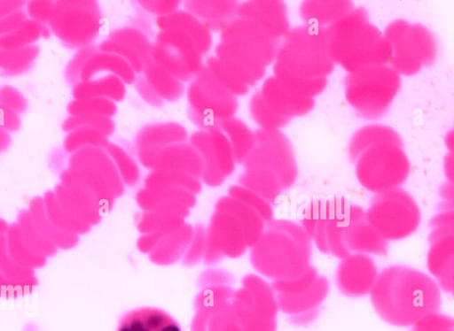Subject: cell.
Masks as SVG:
<instances>
[{"label":"cell","instance_id":"obj_38","mask_svg":"<svg viewBox=\"0 0 454 331\" xmlns=\"http://www.w3.org/2000/svg\"><path fill=\"white\" fill-rule=\"evenodd\" d=\"M205 65L217 81L235 96L247 93L249 87L240 74L229 64L215 57H210Z\"/></svg>","mask_w":454,"mask_h":331},{"label":"cell","instance_id":"obj_43","mask_svg":"<svg viewBox=\"0 0 454 331\" xmlns=\"http://www.w3.org/2000/svg\"><path fill=\"white\" fill-rule=\"evenodd\" d=\"M43 201L47 219L57 228L75 235L84 231V225L74 221L61 211L53 190L46 191L43 196Z\"/></svg>","mask_w":454,"mask_h":331},{"label":"cell","instance_id":"obj_57","mask_svg":"<svg viewBox=\"0 0 454 331\" xmlns=\"http://www.w3.org/2000/svg\"><path fill=\"white\" fill-rule=\"evenodd\" d=\"M444 170H445V174L449 179V181L453 183V156H452V152H450L445 158Z\"/></svg>","mask_w":454,"mask_h":331},{"label":"cell","instance_id":"obj_12","mask_svg":"<svg viewBox=\"0 0 454 331\" xmlns=\"http://www.w3.org/2000/svg\"><path fill=\"white\" fill-rule=\"evenodd\" d=\"M150 57L182 82L192 79L203 66L202 54L194 42L178 29L160 30L152 43Z\"/></svg>","mask_w":454,"mask_h":331},{"label":"cell","instance_id":"obj_25","mask_svg":"<svg viewBox=\"0 0 454 331\" xmlns=\"http://www.w3.org/2000/svg\"><path fill=\"white\" fill-rule=\"evenodd\" d=\"M354 8L349 0H306L300 6V15L305 24L327 27Z\"/></svg>","mask_w":454,"mask_h":331},{"label":"cell","instance_id":"obj_16","mask_svg":"<svg viewBox=\"0 0 454 331\" xmlns=\"http://www.w3.org/2000/svg\"><path fill=\"white\" fill-rule=\"evenodd\" d=\"M378 274L377 266L369 255L349 253L340 258L335 272V283L346 296H364L370 294Z\"/></svg>","mask_w":454,"mask_h":331},{"label":"cell","instance_id":"obj_40","mask_svg":"<svg viewBox=\"0 0 454 331\" xmlns=\"http://www.w3.org/2000/svg\"><path fill=\"white\" fill-rule=\"evenodd\" d=\"M249 110L254 120L262 129L280 130L289 122V119L281 117L271 109L260 91L255 92L251 97Z\"/></svg>","mask_w":454,"mask_h":331},{"label":"cell","instance_id":"obj_31","mask_svg":"<svg viewBox=\"0 0 454 331\" xmlns=\"http://www.w3.org/2000/svg\"><path fill=\"white\" fill-rule=\"evenodd\" d=\"M35 227L49 241L56 245L58 249L67 250L75 245L77 236L75 234L67 233L57 228L47 219L43 196L33 197L28 209Z\"/></svg>","mask_w":454,"mask_h":331},{"label":"cell","instance_id":"obj_22","mask_svg":"<svg viewBox=\"0 0 454 331\" xmlns=\"http://www.w3.org/2000/svg\"><path fill=\"white\" fill-rule=\"evenodd\" d=\"M184 9L210 31H222L237 17L236 1H185Z\"/></svg>","mask_w":454,"mask_h":331},{"label":"cell","instance_id":"obj_27","mask_svg":"<svg viewBox=\"0 0 454 331\" xmlns=\"http://www.w3.org/2000/svg\"><path fill=\"white\" fill-rule=\"evenodd\" d=\"M380 143H392L403 146L398 133L392 127L372 124L358 129L348 143V156L352 162L365 150Z\"/></svg>","mask_w":454,"mask_h":331},{"label":"cell","instance_id":"obj_23","mask_svg":"<svg viewBox=\"0 0 454 331\" xmlns=\"http://www.w3.org/2000/svg\"><path fill=\"white\" fill-rule=\"evenodd\" d=\"M117 331H182L178 323L167 312L157 308L144 307L126 313Z\"/></svg>","mask_w":454,"mask_h":331},{"label":"cell","instance_id":"obj_34","mask_svg":"<svg viewBox=\"0 0 454 331\" xmlns=\"http://www.w3.org/2000/svg\"><path fill=\"white\" fill-rule=\"evenodd\" d=\"M39 53L40 49L35 44L16 49H0L1 73L4 76H17L27 72Z\"/></svg>","mask_w":454,"mask_h":331},{"label":"cell","instance_id":"obj_10","mask_svg":"<svg viewBox=\"0 0 454 331\" xmlns=\"http://www.w3.org/2000/svg\"><path fill=\"white\" fill-rule=\"evenodd\" d=\"M190 83L187 98L188 116L202 129L217 127L232 118L238 109V100L224 89L212 73L203 65Z\"/></svg>","mask_w":454,"mask_h":331},{"label":"cell","instance_id":"obj_45","mask_svg":"<svg viewBox=\"0 0 454 331\" xmlns=\"http://www.w3.org/2000/svg\"><path fill=\"white\" fill-rule=\"evenodd\" d=\"M0 274L8 280L27 281L35 277V269L16 264L6 250L5 234H0Z\"/></svg>","mask_w":454,"mask_h":331},{"label":"cell","instance_id":"obj_55","mask_svg":"<svg viewBox=\"0 0 454 331\" xmlns=\"http://www.w3.org/2000/svg\"><path fill=\"white\" fill-rule=\"evenodd\" d=\"M26 4L24 0H0V18L22 10Z\"/></svg>","mask_w":454,"mask_h":331},{"label":"cell","instance_id":"obj_3","mask_svg":"<svg viewBox=\"0 0 454 331\" xmlns=\"http://www.w3.org/2000/svg\"><path fill=\"white\" fill-rule=\"evenodd\" d=\"M311 242L300 224L289 219L274 221L259 250L261 267L276 281L300 276L310 266Z\"/></svg>","mask_w":454,"mask_h":331},{"label":"cell","instance_id":"obj_14","mask_svg":"<svg viewBox=\"0 0 454 331\" xmlns=\"http://www.w3.org/2000/svg\"><path fill=\"white\" fill-rule=\"evenodd\" d=\"M221 40L240 46L265 67L275 60L279 45L257 23L238 16L221 31Z\"/></svg>","mask_w":454,"mask_h":331},{"label":"cell","instance_id":"obj_24","mask_svg":"<svg viewBox=\"0 0 454 331\" xmlns=\"http://www.w3.org/2000/svg\"><path fill=\"white\" fill-rule=\"evenodd\" d=\"M160 30L178 29L187 34L194 42L200 53L206 54L212 45L210 31L190 12L176 11L165 16L157 17Z\"/></svg>","mask_w":454,"mask_h":331},{"label":"cell","instance_id":"obj_58","mask_svg":"<svg viewBox=\"0 0 454 331\" xmlns=\"http://www.w3.org/2000/svg\"><path fill=\"white\" fill-rule=\"evenodd\" d=\"M12 139L9 133L0 127V153L9 148Z\"/></svg>","mask_w":454,"mask_h":331},{"label":"cell","instance_id":"obj_53","mask_svg":"<svg viewBox=\"0 0 454 331\" xmlns=\"http://www.w3.org/2000/svg\"><path fill=\"white\" fill-rule=\"evenodd\" d=\"M27 19L23 10L0 18V37L6 35L19 27Z\"/></svg>","mask_w":454,"mask_h":331},{"label":"cell","instance_id":"obj_19","mask_svg":"<svg viewBox=\"0 0 454 331\" xmlns=\"http://www.w3.org/2000/svg\"><path fill=\"white\" fill-rule=\"evenodd\" d=\"M237 16L254 21L277 42L290 30L286 6L281 0L244 2L238 6Z\"/></svg>","mask_w":454,"mask_h":331},{"label":"cell","instance_id":"obj_39","mask_svg":"<svg viewBox=\"0 0 454 331\" xmlns=\"http://www.w3.org/2000/svg\"><path fill=\"white\" fill-rule=\"evenodd\" d=\"M107 39L130 50L146 64L151 59L152 43H150L147 36L136 27H126L115 29Z\"/></svg>","mask_w":454,"mask_h":331},{"label":"cell","instance_id":"obj_6","mask_svg":"<svg viewBox=\"0 0 454 331\" xmlns=\"http://www.w3.org/2000/svg\"><path fill=\"white\" fill-rule=\"evenodd\" d=\"M383 35L392 51L388 65L399 75H414L436 59V39L421 24L396 19L387 25Z\"/></svg>","mask_w":454,"mask_h":331},{"label":"cell","instance_id":"obj_15","mask_svg":"<svg viewBox=\"0 0 454 331\" xmlns=\"http://www.w3.org/2000/svg\"><path fill=\"white\" fill-rule=\"evenodd\" d=\"M427 266L440 289L454 290V226L430 227Z\"/></svg>","mask_w":454,"mask_h":331},{"label":"cell","instance_id":"obj_17","mask_svg":"<svg viewBox=\"0 0 454 331\" xmlns=\"http://www.w3.org/2000/svg\"><path fill=\"white\" fill-rule=\"evenodd\" d=\"M342 243L348 253L387 255L388 242L366 219L364 210L354 204Z\"/></svg>","mask_w":454,"mask_h":331},{"label":"cell","instance_id":"obj_46","mask_svg":"<svg viewBox=\"0 0 454 331\" xmlns=\"http://www.w3.org/2000/svg\"><path fill=\"white\" fill-rule=\"evenodd\" d=\"M318 274L317 268L310 265L308 269L298 277L290 280L275 281L274 289L280 295L295 293L312 285Z\"/></svg>","mask_w":454,"mask_h":331},{"label":"cell","instance_id":"obj_26","mask_svg":"<svg viewBox=\"0 0 454 331\" xmlns=\"http://www.w3.org/2000/svg\"><path fill=\"white\" fill-rule=\"evenodd\" d=\"M102 72H108L119 77L126 84H131L136 80L135 72L123 58L98 50L82 67L80 81L90 80L95 74Z\"/></svg>","mask_w":454,"mask_h":331},{"label":"cell","instance_id":"obj_41","mask_svg":"<svg viewBox=\"0 0 454 331\" xmlns=\"http://www.w3.org/2000/svg\"><path fill=\"white\" fill-rule=\"evenodd\" d=\"M109 140L103 133L91 128H77L67 133L64 139V150L73 153L84 147L106 148Z\"/></svg>","mask_w":454,"mask_h":331},{"label":"cell","instance_id":"obj_54","mask_svg":"<svg viewBox=\"0 0 454 331\" xmlns=\"http://www.w3.org/2000/svg\"><path fill=\"white\" fill-rule=\"evenodd\" d=\"M21 119L18 113L0 104V127L6 132H15L20 129Z\"/></svg>","mask_w":454,"mask_h":331},{"label":"cell","instance_id":"obj_49","mask_svg":"<svg viewBox=\"0 0 454 331\" xmlns=\"http://www.w3.org/2000/svg\"><path fill=\"white\" fill-rule=\"evenodd\" d=\"M0 104L18 114L25 112L28 106L27 101L23 94L11 85L0 87Z\"/></svg>","mask_w":454,"mask_h":331},{"label":"cell","instance_id":"obj_33","mask_svg":"<svg viewBox=\"0 0 454 331\" xmlns=\"http://www.w3.org/2000/svg\"><path fill=\"white\" fill-rule=\"evenodd\" d=\"M275 79L289 93L301 98L314 99L327 85V78L308 79L292 75L274 64Z\"/></svg>","mask_w":454,"mask_h":331},{"label":"cell","instance_id":"obj_48","mask_svg":"<svg viewBox=\"0 0 454 331\" xmlns=\"http://www.w3.org/2000/svg\"><path fill=\"white\" fill-rule=\"evenodd\" d=\"M38 285L36 277L27 281H12L0 274V296L17 298L31 294Z\"/></svg>","mask_w":454,"mask_h":331},{"label":"cell","instance_id":"obj_1","mask_svg":"<svg viewBox=\"0 0 454 331\" xmlns=\"http://www.w3.org/2000/svg\"><path fill=\"white\" fill-rule=\"evenodd\" d=\"M372 303L386 320L406 325L435 312L441 289L426 273L405 265L381 270L370 292Z\"/></svg>","mask_w":454,"mask_h":331},{"label":"cell","instance_id":"obj_2","mask_svg":"<svg viewBox=\"0 0 454 331\" xmlns=\"http://www.w3.org/2000/svg\"><path fill=\"white\" fill-rule=\"evenodd\" d=\"M328 52L333 64L347 72L389 65L391 47L383 33L369 20L364 7L352 9L326 27Z\"/></svg>","mask_w":454,"mask_h":331},{"label":"cell","instance_id":"obj_9","mask_svg":"<svg viewBox=\"0 0 454 331\" xmlns=\"http://www.w3.org/2000/svg\"><path fill=\"white\" fill-rule=\"evenodd\" d=\"M50 30L70 49H80L97 38L102 26V15L97 1H54L48 21Z\"/></svg>","mask_w":454,"mask_h":331},{"label":"cell","instance_id":"obj_11","mask_svg":"<svg viewBox=\"0 0 454 331\" xmlns=\"http://www.w3.org/2000/svg\"><path fill=\"white\" fill-rule=\"evenodd\" d=\"M254 144L247 156L254 168L273 173L283 189H290L297 180L298 166L289 138L280 130L259 128L254 132Z\"/></svg>","mask_w":454,"mask_h":331},{"label":"cell","instance_id":"obj_7","mask_svg":"<svg viewBox=\"0 0 454 331\" xmlns=\"http://www.w3.org/2000/svg\"><path fill=\"white\" fill-rule=\"evenodd\" d=\"M403 146L380 143L364 150L353 162L359 183L375 194L401 187L411 165Z\"/></svg>","mask_w":454,"mask_h":331},{"label":"cell","instance_id":"obj_50","mask_svg":"<svg viewBox=\"0 0 454 331\" xmlns=\"http://www.w3.org/2000/svg\"><path fill=\"white\" fill-rule=\"evenodd\" d=\"M324 200H315L309 204L303 210L300 220V226L311 239L316 229V226L320 218L323 209Z\"/></svg>","mask_w":454,"mask_h":331},{"label":"cell","instance_id":"obj_30","mask_svg":"<svg viewBox=\"0 0 454 331\" xmlns=\"http://www.w3.org/2000/svg\"><path fill=\"white\" fill-rule=\"evenodd\" d=\"M124 82L117 76L109 74L95 80L79 81L73 87L74 99L98 97L119 102L125 96Z\"/></svg>","mask_w":454,"mask_h":331},{"label":"cell","instance_id":"obj_44","mask_svg":"<svg viewBox=\"0 0 454 331\" xmlns=\"http://www.w3.org/2000/svg\"><path fill=\"white\" fill-rule=\"evenodd\" d=\"M114 122L110 117L101 115L69 116L62 124V129L67 133L77 128H91L106 136L114 133Z\"/></svg>","mask_w":454,"mask_h":331},{"label":"cell","instance_id":"obj_20","mask_svg":"<svg viewBox=\"0 0 454 331\" xmlns=\"http://www.w3.org/2000/svg\"><path fill=\"white\" fill-rule=\"evenodd\" d=\"M259 91L276 113L289 120L307 114L315 105L314 99L301 98L289 93L274 76L267 78Z\"/></svg>","mask_w":454,"mask_h":331},{"label":"cell","instance_id":"obj_18","mask_svg":"<svg viewBox=\"0 0 454 331\" xmlns=\"http://www.w3.org/2000/svg\"><path fill=\"white\" fill-rule=\"evenodd\" d=\"M135 86L137 93L148 104L162 105L163 101L174 102L184 94L183 82L156 63L150 61L145 65L139 77H136Z\"/></svg>","mask_w":454,"mask_h":331},{"label":"cell","instance_id":"obj_52","mask_svg":"<svg viewBox=\"0 0 454 331\" xmlns=\"http://www.w3.org/2000/svg\"><path fill=\"white\" fill-rule=\"evenodd\" d=\"M140 7L145 11L158 15V17L168 15L171 12L177 11L181 4L179 1H137Z\"/></svg>","mask_w":454,"mask_h":331},{"label":"cell","instance_id":"obj_21","mask_svg":"<svg viewBox=\"0 0 454 331\" xmlns=\"http://www.w3.org/2000/svg\"><path fill=\"white\" fill-rule=\"evenodd\" d=\"M215 52V57L232 66L248 87L254 85L265 74L266 67L234 42L221 41Z\"/></svg>","mask_w":454,"mask_h":331},{"label":"cell","instance_id":"obj_8","mask_svg":"<svg viewBox=\"0 0 454 331\" xmlns=\"http://www.w3.org/2000/svg\"><path fill=\"white\" fill-rule=\"evenodd\" d=\"M366 219L387 241L411 235L419 227L421 213L414 198L401 187L375 194L364 210Z\"/></svg>","mask_w":454,"mask_h":331},{"label":"cell","instance_id":"obj_35","mask_svg":"<svg viewBox=\"0 0 454 331\" xmlns=\"http://www.w3.org/2000/svg\"><path fill=\"white\" fill-rule=\"evenodd\" d=\"M47 25L27 19L12 33L0 37V49H16L33 45L40 37H49Z\"/></svg>","mask_w":454,"mask_h":331},{"label":"cell","instance_id":"obj_51","mask_svg":"<svg viewBox=\"0 0 454 331\" xmlns=\"http://www.w3.org/2000/svg\"><path fill=\"white\" fill-rule=\"evenodd\" d=\"M54 1L32 0L27 1V15L30 19L46 25L51 15Z\"/></svg>","mask_w":454,"mask_h":331},{"label":"cell","instance_id":"obj_29","mask_svg":"<svg viewBox=\"0 0 454 331\" xmlns=\"http://www.w3.org/2000/svg\"><path fill=\"white\" fill-rule=\"evenodd\" d=\"M329 292V281L322 274L309 287L289 295L278 294V302L287 312H298L319 305Z\"/></svg>","mask_w":454,"mask_h":331},{"label":"cell","instance_id":"obj_36","mask_svg":"<svg viewBox=\"0 0 454 331\" xmlns=\"http://www.w3.org/2000/svg\"><path fill=\"white\" fill-rule=\"evenodd\" d=\"M219 128L225 133L235 154L247 158L254 144V132L242 120L235 118L222 121Z\"/></svg>","mask_w":454,"mask_h":331},{"label":"cell","instance_id":"obj_42","mask_svg":"<svg viewBox=\"0 0 454 331\" xmlns=\"http://www.w3.org/2000/svg\"><path fill=\"white\" fill-rule=\"evenodd\" d=\"M116 111L117 107L114 101L98 97L74 99L67 105L70 116L101 115L111 118Z\"/></svg>","mask_w":454,"mask_h":331},{"label":"cell","instance_id":"obj_47","mask_svg":"<svg viewBox=\"0 0 454 331\" xmlns=\"http://www.w3.org/2000/svg\"><path fill=\"white\" fill-rule=\"evenodd\" d=\"M98 50V47L92 44L78 49L65 68L64 75L67 83L75 85L80 81L82 67L89 58Z\"/></svg>","mask_w":454,"mask_h":331},{"label":"cell","instance_id":"obj_5","mask_svg":"<svg viewBox=\"0 0 454 331\" xmlns=\"http://www.w3.org/2000/svg\"><path fill=\"white\" fill-rule=\"evenodd\" d=\"M400 87V75L388 65H372L348 73L345 97L361 117L377 119L387 112Z\"/></svg>","mask_w":454,"mask_h":331},{"label":"cell","instance_id":"obj_56","mask_svg":"<svg viewBox=\"0 0 454 331\" xmlns=\"http://www.w3.org/2000/svg\"><path fill=\"white\" fill-rule=\"evenodd\" d=\"M440 195L445 202H453V183L448 181L443 184Z\"/></svg>","mask_w":454,"mask_h":331},{"label":"cell","instance_id":"obj_37","mask_svg":"<svg viewBox=\"0 0 454 331\" xmlns=\"http://www.w3.org/2000/svg\"><path fill=\"white\" fill-rule=\"evenodd\" d=\"M5 243L10 258L21 266L36 269L44 266L47 263L46 258L32 254L23 245L16 222L9 225L5 233Z\"/></svg>","mask_w":454,"mask_h":331},{"label":"cell","instance_id":"obj_4","mask_svg":"<svg viewBox=\"0 0 454 331\" xmlns=\"http://www.w3.org/2000/svg\"><path fill=\"white\" fill-rule=\"evenodd\" d=\"M274 61L294 76L326 78L334 67L328 52L326 27L304 24L290 28L278 45Z\"/></svg>","mask_w":454,"mask_h":331},{"label":"cell","instance_id":"obj_13","mask_svg":"<svg viewBox=\"0 0 454 331\" xmlns=\"http://www.w3.org/2000/svg\"><path fill=\"white\" fill-rule=\"evenodd\" d=\"M353 204L342 196L324 200L323 209L311 238L324 254L342 258L349 254L342 243V234L350 219Z\"/></svg>","mask_w":454,"mask_h":331},{"label":"cell","instance_id":"obj_32","mask_svg":"<svg viewBox=\"0 0 454 331\" xmlns=\"http://www.w3.org/2000/svg\"><path fill=\"white\" fill-rule=\"evenodd\" d=\"M16 223L23 245L32 254L47 258L58 252L59 249L56 245L45 238L35 227L27 209H23L19 212Z\"/></svg>","mask_w":454,"mask_h":331},{"label":"cell","instance_id":"obj_28","mask_svg":"<svg viewBox=\"0 0 454 331\" xmlns=\"http://www.w3.org/2000/svg\"><path fill=\"white\" fill-rule=\"evenodd\" d=\"M187 137L186 129L180 124L158 123L144 127L137 135L135 142L137 147L154 150L168 143L184 142Z\"/></svg>","mask_w":454,"mask_h":331},{"label":"cell","instance_id":"obj_59","mask_svg":"<svg viewBox=\"0 0 454 331\" xmlns=\"http://www.w3.org/2000/svg\"><path fill=\"white\" fill-rule=\"evenodd\" d=\"M8 227L9 225L7 224V222L4 219H0V234H5L8 229Z\"/></svg>","mask_w":454,"mask_h":331}]
</instances>
